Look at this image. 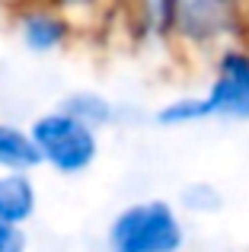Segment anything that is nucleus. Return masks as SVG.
I'll return each instance as SVG.
<instances>
[{
    "instance_id": "obj_1",
    "label": "nucleus",
    "mask_w": 249,
    "mask_h": 252,
    "mask_svg": "<svg viewBox=\"0 0 249 252\" xmlns=\"http://www.w3.org/2000/svg\"><path fill=\"white\" fill-rule=\"evenodd\" d=\"M109 252H179L186 246V220L166 198L124 204L109 220Z\"/></svg>"
},
{
    "instance_id": "obj_2",
    "label": "nucleus",
    "mask_w": 249,
    "mask_h": 252,
    "mask_svg": "<svg viewBox=\"0 0 249 252\" xmlns=\"http://www.w3.org/2000/svg\"><path fill=\"white\" fill-rule=\"evenodd\" d=\"M26 131L32 137L38 163L55 169L58 176H80L99 160V131L80 125L58 105L32 118Z\"/></svg>"
},
{
    "instance_id": "obj_3",
    "label": "nucleus",
    "mask_w": 249,
    "mask_h": 252,
    "mask_svg": "<svg viewBox=\"0 0 249 252\" xmlns=\"http://www.w3.org/2000/svg\"><path fill=\"white\" fill-rule=\"evenodd\" d=\"M201 102L208 118L218 122H249V48L227 45L214 58V74L208 80Z\"/></svg>"
},
{
    "instance_id": "obj_4",
    "label": "nucleus",
    "mask_w": 249,
    "mask_h": 252,
    "mask_svg": "<svg viewBox=\"0 0 249 252\" xmlns=\"http://www.w3.org/2000/svg\"><path fill=\"white\" fill-rule=\"evenodd\" d=\"M246 0H176L173 35L188 45H214L237 35Z\"/></svg>"
},
{
    "instance_id": "obj_5",
    "label": "nucleus",
    "mask_w": 249,
    "mask_h": 252,
    "mask_svg": "<svg viewBox=\"0 0 249 252\" xmlns=\"http://www.w3.org/2000/svg\"><path fill=\"white\" fill-rule=\"evenodd\" d=\"M74 35H77L74 23L51 3H29L16 16V38L29 55L38 58L58 55L61 48L74 42Z\"/></svg>"
},
{
    "instance_id": "obj_6",
    "label": "nucleus",
    "mask_w": 249,
    "mask_h": 252,
    "mask_svg": "<svg viewBox=\"0 0 249 252\" xmlns=\"http://www.w3.org/2000/svg\"><path fill=\"white\" fill-rule=\"evenodd\" d=\"M38 211V189L32 172H0V220L26 227Z\"/></svg>"
},
{
    "instance_id": "obj_7",
    "label": "nucleus",
    "mask_w": 249,
    "mask_h": 252,
    "mask_svg": "<svg viewBox=\"0 0 249 252\" xmlns=\"http://www.w3.org/2000/svg\"><path fill=\"white\" fill-rule=\"evenodd\" d=\"M58 109L67 112L70 118H77L80 125H87V128H93V131L112 128V125L122 122V105L112 102V99L99 90H74L58 102Z\"/></svg>"
},
{
    "instance_id": "obj_8",
    "label": "nucleus",
    "mask_w": 249,
    "mask_h": 252,
    "mask_svg": "<svg viewBox=\"0 0 249 252\" xmlns=\"http://www.w3.org/2000/svg\"><path fill=\"white\" fill-rule=\"evenodd\" d=\"M38 163V154L32 147V137L23 125L0 122V172H32Z\"/></svg>"
},
{
    "instance_id": "obj_9",
    "label": "nucleus",
    "mask_w": 249,
    "mask_h": 252,
    "mask_svg": "<svg viewBox=\"0 0 249 252\" xmlns=\"http://www.w3.org/2000/svg\"><path fill=\"white\" fill-rule=\"evenodd\" d=\"M150 118H154L156 128H192V125L208 122V109L201 102V96H176L156 105Z\"/></svg>"
},
{
    "instance_id": "obj_10",
    "label": "nucleus",
    "mask_w": 249,
    "mask_h": 252,
    "mask_svg": "<svg viewBox=\"0 0 249 252\" xmlns=\"http://www.w3.org/2000/svg\"><path fill=\"white\" fill-rule=\"evenodd\" d=\"M45 3L61 10L74 23V29H87V26H96L99 19H106L119 0H45Z\"/></svg>"
},
{
    "instance_id": "obj_11",
    "label": "nucleus",
    "mask_w": 249,
    "mask_h": 252,
    "mask_svg": "<svg viewBox=\"0 0 249 252\" xmlns=\"http://www.w3.org/2000/svg\"><path fill=\"white\" fill-rule=\"evenodd\" d=\"M182 208L188 214H214L224 208V195L211 182H192L182 189Z\"/></svg>"
},
{
    "instance_id": "obj_12",
    "label": "nucleus",
    "mask_w": 249,
    "mask_h": 252,
    "mask_svg": "<svg viewBox=\"0 0 249 252\" xmlns=\"http://www.w3.org/2000/svg\"><path fill=\"white\" fill-rule=\"evenodd\" d=\"M26 249H29L26 227H13V223L0 220V252H26Z\"/></svg>"
}]
</instances>
